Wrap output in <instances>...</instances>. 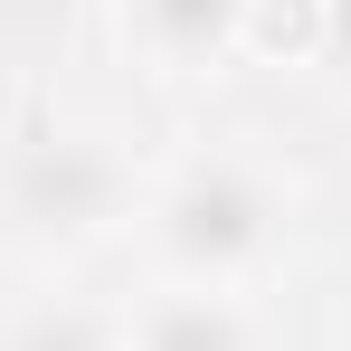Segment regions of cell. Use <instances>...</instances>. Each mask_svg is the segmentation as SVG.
Wrapping results in <instances>:
<instances>
[{"instance_id": "6da1fadb", "label": "cell", "mask_w": 351, "mask_h": 351, "mask_svg": "<svg viewBox=\"0 0 351 351\" xmlns=\"http://www.w3.org/2000/svg\"><path fill=\"white\" fill-rule=\"evenodd\" d=\"M294 228V190L256 152H190L143 190V247L171 285H247L276 266Z\"/></svg>"}, {"instance_id": "7a4b0ae2", "label": "cell", "mask_w": 351, "mask_h": 351, "mask_svg": "<svg viewBox=\"0 0 351 351\" xmlns=\"http://www.w3.org/2000/svg\"><path fill=\"white\" fill-rule=\"evenodd\" d=\"M143 219V171L105 123H48L0 162V237L19 256H86Z\"/></svg>"}, {"instance_id": "3957f363", "label": "cell", "mask_w": 351, "mask_h": 351, "mask_svg": "<svg viewBox=\"0 0 351 351\" xmlns=\"http://www.w3.org/2000/svg\"><path fill=\"white\" fill-rule=\"evenodd\" d=\"M123 351H266V323L237 285H162L123 323Z\"/></svg>"}, {"instance_id": "277c9868", "label": "cell", "mask_w": 351, "mask_h": 351, "mask_svg": "<svg viewBox=\"0 0 351 351\" xmlns=\"http://www.w3.org/2000/svg\"><path fill=\"white\" fill-rule=\"evenodd\" d=\"M123 29L162 76H219L247 38V0H123Z\"/></svg>"}, {"instance_id": "5b68a950", "label": "cell", "mask_w": 351, "mask_h": 351, "mask_svg": "<svg viewBox=\"0 0 351 351\" xmlns=\"http://www.w3.org/2000/svg\"><path fill=\"white\" fill-rule=\"evenodd\" d=\"M0 351H123V323L86 294H29L19 313H0Z\"/></svg>"}, {"instance_id": "8992f818", "label": "cell", "mask_w": 351, "mask_h": 351, "mask_svg": "<svg viewBox=\"0 0 351 351\" xmlns=\"http://www.w3.org/2000/svg\"><path fill=\"white\" fill-rule=\"evenodd\" d=\"M313 66L351 76V0H313Z\"/></svg>"}]
</instances>
